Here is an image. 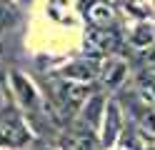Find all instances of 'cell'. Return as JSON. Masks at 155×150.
Masks as SVG:
<instances>
[{
	"instance_id": "obj_1",
	"label": "cell",
	"mask_w": 155,
	"mask_h": 150,
	"mask_svg": "<svg viewBox=\"0 0 155 150\" xmlns=\"http://www.w3.org/2000/svg\"><path fill=\"white\" fill-rule=\"evenodd\" d=\"M30 143V133L23 125V118L15 110H5L0 115V145L3 148H23Z\"/></svg>"
},
{
	"instance_id": "obj_2",
	"label": "cell",
	"mask_w": 155,
	"mask_h": 150,
	"mask_svg": "<svg viewBox=\"0 0 155 150\" xmlns=\"http://www.w3.org/2000/svg\"><path fill=\"white\" fill-rule=\"evenodd\" d=\"M85 48L90 53H105L113 55L120 48V35L113 28H90L85 33Z\"/></svg>"
},
{
	"instance_id": "obj_3",
	"label": "cell",
	"mask_w": 155,
	"mask_h": 150,
	"mask_svg": "<svg viewBox=\"0 0 155 150\" xmlns=\"http://www.w3.org/2000/svg\"><path fill=\"white\" fill-rule=\"evenodd\" d=\"M123 130V115H120V105L110 100L108 105H105V113H103V145L110 148L115 140H118Z\"/></svg>"
},
{
	"instance_id": "obj_4",
	"label": "cell",
	"mask_w": 155,
	"mask_h": 150,
	"mask_svg": "<svg viewBox=\"0 0 155 150\" xmlns=\"http://www.w3.org/2000/svg\"><path fill=\"white\" fill-rule=\"evenodd\" d=\"M98 75H100L105 88H118L125 80V75H128V63H125L123 58H118V55H108L103 60Z\"/></svg>"
},
{
	"instance_id": "obj_5",
	"label": "cell",
	"mask_w": 155,
	"mask_h": 150,
	"mask_svg": "<svg viewBox=\"0 0 155 150\" xmlns=\"http://www.w3.org/2000/svg\"><path fill=\"white\" fill-rule=\"evenodd\" d=\"M85 15H88L93 28H113L118 15H115V8L108 0H90L88 8H85Z\"/></svg>"
},
{
	"instance_id": "obj_6",
	"label": "cell",
	"mask_w": 155,
	"mask_h": 150,
	"mask_svg": "<svg viewBox=\"0 0 155 150\" xmlns=\"http://www.w3.org/2000/svg\"><path fill=\"white\" fill-rule=\"evenodd\" d=\"M10 80H13V88H15V95L20 100L23 108H35L38 105V90L33 88V83L28 78H23L20 73H10Z\"/></svg>"
},
{
	"instance_id": "obj_7",
	"label": "cell",
	"mask_w": 155,
	"mask_h": 150,
	"mask_svg": "<svg viewBox=\"0 0 155 150\" xmlns=\"http://www.w3.org/2000/svg\"><path fill=\"white\" fill-rule=\"evenodd\" d=\"M98 73H100V70H98V65H95V63H90V60H78V63H73V65L65 68L63 78L78 80V83H88V80H93Z\"/></svg>"
},
{
	"instance_id": "obj_8",
	"label": "cell",
	"mask_w": 155,
	"mask_h": 150,
	"mask_svg": "<svg viewBox=\"0 0 155 150\" xmlns=\"http://www.w3.org/2000/svg\"><path fill=\"white\" fill-rule=\"evenodd\" d=\"M93 130H73L63 138V150H93Z\"/></svg>"
},
{
	"instance_id": "obj_9",
	"label": "cell",
	"mask_w": 155,
	"mask_h": 150,
	"mask_svg": "<svg viewBox=\"0 0 155 150\" xmlns=\"http://www.w3.org/2000/svg\"><path fill=\"white\" fill-rule=\"evenodd\" d=\"M155 43V35H153V28L148 25V23H138L135 25V30L130 33V45H135V48H148V45H153Z\"/></svg>"
},
{
	"instance_id": "obj_10",
	"label": "cell",
	"mask_w": 155,
	"mask_h": 150,
	"mask_svg": "<svg viewBox=\"0 0 155 150\" xmlns=\"http://www.w3.org/2000/svg\"><path fill=\"white\" fill-rule=\"evenodd\" d=\"M100 108H103V98L100 95H95L88 100V105L83 108V123L90 128H98V120H100Z\"/></svg>"
},
{
	"instance_id": "obj_11",
	"label": "cell",
	"mask_w": 155,
	"mask_h": 150,
	"mask_svg": "<svg viewBox=\"0 0 155 150\" xmlns=\"http://www.w3.org/2000/svg\"><path fill=\"white\" fill-rule=\"evenodd\" d=\"M138 88H140V95H143V100H145V105L155 108V78H153V75H140Z\"/></svg>"
},
{
	"instance_id": "obj_12",
	"label": "cell",
	"mask_w": 155,
	"mask_h": 150,
	"mask_svg": "<svg viewBox=\"0 0 155 150\" xmlns=\"http://www.w3.org/2000/svg\"><path fill=\"white\" fill-rule=\"evenodd\" d=\"M140 133L148 138H155V108L150 105H145V113L140 118Z\"/></svg>"
},
{
	"instance_id": "obj_13",
	"label": "cell",
	"mask_w": 155,
	"mask_h": 150,
	"mask_svg": "<svg viewBox=\"0 0 155 150\" xmlns=\"http://www.w3.org/2000/svg\"><path fill=\"white\" fill-rule=\"evenodd\" d=\"M0 93H3V68H0Z\"/></svg>"
},
{
	"instance_id": "obj_14",
	"label": "cell",
	"mask_w": 155,
	"mask_h": 150,
	"mask_svg": "<svg viewBox=\"0 0 155 150\" xmlns=\"http://www.w3.org/2000/svg\"><path fill=\"white\" fill-rule=\"evenodd\" d=\"M35 150H53V148H48V145H38Z\"/></svg>"
},
{
	"instance_id": "obj_15",
	"label": "cell",
	"mask_w": 155,
	"mask_h": 150,
	"mask_svg": "<svg viewBox=\"0 0 155 150\" xmlns=\"http://www.w3.org/2000/svg\"><path fill=\"white\" fill-rule=\"evenodd\" d=\"M0 25H3V10H0Z\"/></svg>"
},
{
	"instance_id": "obj_16",
	"label": "cell",
	"mask_w": 155,
	"mask_h": 150,
	"mask_svg": "<svg viewBox=\"0 0 155 150\" xmlns=\"http://www.w3.org/2000/svg\"><path fill=\"white\" fill-rule=\"evenodd\" d=\"M20 3H28V0H20Z\"/></svg>"
}]
</instances>
